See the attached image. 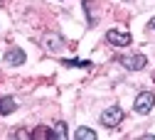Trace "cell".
I'll list each match as a JSON object with an SVG mask.
<instances>
[{
	"label": "cell",
	"instance_id": "6da1fadb",
	"mask_svg": "<svg viewBox=\"0 0 155 140\" xmlns=\"http://www.w3.org/2000/svg\"><path fill=\"white\" fill-rule=\"evenodd\" d=\"M123 108L121 106H108L106 111H101V116H99V123L104 125V128H118L121 125V121H123Z\"/></svg>",
	"mask_w": 155,
	"mask_h": 140
},
{
	"label": "cell",
	"instance_id": "7a4b0ae2",
	"mask_svg": "<svg viewBox=\"0 0 155 140\" xmlns=\"http://www.w3.org/2000/svg\"><path fill=\"white\" fill-rule=\"evenodd\" d=\"M155 106V93L153 91H143L135 96V103H133V111L135 113H140V116H148Z\"/></svg>",
	"mask_w": 155,
	"mask_h": 140
},
{
	"label": "cell",
	"instance_id": "3957f363",
	"mask_svg": "<svg viewBox=\"0 0 155 140\" xmlns=\"http://www.w3.org/2000/svg\"><path fill=\"white\" fill-rule=\"evenodd\" d=\"M121 64L128 71H140L148 67V57L145 54H128V57H121Z\"/></svg>",
	"mask_w": 155,
	"mask_h": 140
},
{
	"label": "cell",
	"instance_id": "277c9868",
	"mask_svg": "<svg viewBox=\"0 0 155 140\" xmlns=\"http://www.w3.org/2000/svg\"><path fill=\"white\" fill-rule=\"evenodd\" d=\"M106 42L113 44V47H128L133 42L130 32H123V30H108L106 32Z\"/></svg>",
	"mask_w": 155,
	"mask_h": 140
},
{
	"label": "cell",
	"instance_id": "5b68a950",
	"mask_svg": "<svg viewBox=\"0 0 155 140\" xmlns=\"http://www.w3.org/2000/svg\"><path fill=\"white\" fill-rule=\"evenodd\" d=\"M25 59H27V54H25L20 47H10V49L5 52V64H8V67H22Z\"/></svg>",
	"mask_w": 155,
	"mask_h": 140
},
{
	"label": "cell",
	"instance_id": "8992f818",
	"mask_svg": "<svg viewBox=\"0 0 155 140\" xmlns=\"http://www.w3.org/2000/svg\"><path fill=\"white\" fill-rule=\"evenodd\" d=\"M45 47H47L49 52H59V49H64V47H67V42H64L59 34H49V37L45 39Z\"/></svg>",
	"mask_w": 155,
	"mask_h": 140
},
{
	"label": "cell",
	"instance_id": "52a82bcc",
	"mask_svg": "<svg viewBox=\"0 0 155 140\" xmlns=\"http://www.w3.org/2000/svg\"><path fill=\"white\" fill-rule=\"evenodd\" d=\"M15 108H17V101L12 96H3L0 98V116H10V113H15Z\"/></svg>",
	"mask_w": 155,
	"mask_h": 140
},
{
	"label": "cell",
	"instance_id": "ba28073f",
	"mask_svg": "<svg viewBox=\"0 0 155 140\" xmlns=\"http://www.w3.org/2000/svg\"><path fill=\"white\" fill-rule=\"evenodd\" d=\"M62 67H74V69H89L94 67L89 59H62Z\"/></svg>",
	"mask_w": 155,
	"mask_h": 140
},
{
	"label": "cell",
	"instance_id": "9c48e42d",
	"mask_svg": "<svg viewBox=\"0 0 155 140\" xmlns=\"http://www.w3.org/2000/svg\"><path fill=\"white\" fill-rule=\"evenodd\" d=\"M67 135H69V130H67V123H54L52 125V138L54 140H67Z\"/></svg>",
	"mask_w": 155,
	"mask_h": 140
},
{
	"label": "cell",
	"instance_id": "30bf717a",
	"mask_svg": "<svg viewBox=\"0 0 155 140\" xmlns=\"http://www.w3.org/2000/svg\"><path fill=\"white\" fill-rule=\"evenodd\" d=\"M30 138H32V140H49V138H52V128L40 125V128H35V130L30 133Z\"/></svg>",
	"mask_w": 155,
	"mask_h": 140
},
{
	"label": "cell",
	"instance_id": "8fae6325",
	"mask_svg": "<svg viewBox=\"0 0 155 140\" xmlns=\"http://www.w3.org/2000/svg\"><path fill=\"white\" fill-rule=\"evenodd\" d=\"M74 138L76 140H96V130H91V128H79L74 133Z\"/></svg>",
	"mask_w": 155,
	"mask_h": 140
},
{
	"label": "cell",
	"instance_id": "7c38bea8",
	"mask_svg": "<svg viewBox=\"0 0 155 140\" xmlns=\"http://www.w3.org/2000/svg\"><path fill=\"white\" fill-rule=\"evenodd\" d=\"M12 138H30V133L27 130H17V133H12Z\"/></svg>",
	"mask_w": 155,
	"mask_h": 140
},
{
	"label": "cell",
	"instance_id": "4fadbf2b",
	"mask_svg": "<svg viewBox=\"0 0 155 140\" xmlns=\"http://www.w3.org/2000/svg\"><path fill=\"white\" fill-rule=\"evenodd\" d=\"M148 27H150V30H155V17H150V22H148Z\"/></svg>",
	"mask_w": 155,
	"mask_h": 140
},
{
	"label": "cell",
	"instance_id": "5bb4252c",
	"mask_svg": "<svg viewBox=\"0 0 155 140\" xmlns=\"http://www.w3.org/2000/svg\"><path fill=\"white\" fill-rule=\"evenodd\" d=\"M153 81H155V71H153Z\"/></svg>",
	"mask_w": 155,
	"mask_h": 140
}]
</instances>
